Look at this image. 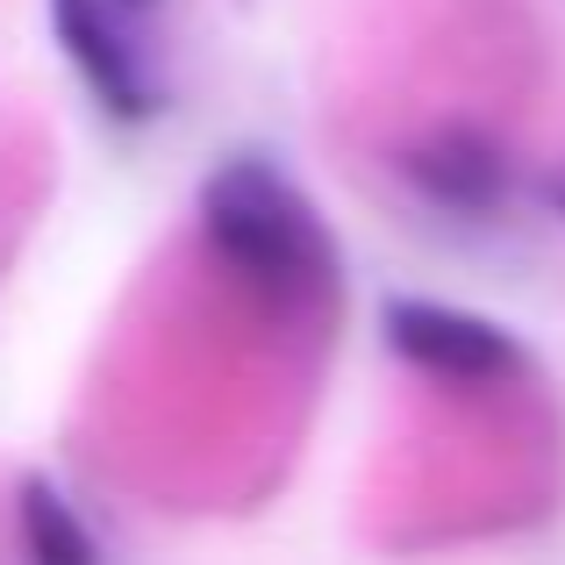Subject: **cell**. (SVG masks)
Returning a JSON list of instances; mask_svg holds the SVG:
<instances>
[{
  "label": "cell",
  "mask_w": 565,
  "mask_h": 565,
  "mask_svg": "<svg viewBox=\"0 0 565 565\" xmlns=\"http://www.w3.org/2000/svg\"><path fill=\"white\" fill-rule=\"evenodd\" d=\"M552 207H558V215H565V180H552Z\"/></svg>",
  "instance_id": "6"
},
{
  "label": "cell",
  "mask_w": 565,
  "mask_h": 565,
  "mask_svg": "<svg viewBox=\"0 0 565 565\" xmlns=\"http://www.w3.org/2000/svg\"><path fill=\"white\" fill-rule=\"evenodd\" d=\"M386 351L437 380H509L523 373V344H515L501 322L472 316V308H444V301H386L380 308Z\"/></svg>",
  "instance_id": "3"
},
{
  "label": "cell",
  "mask_w": 565,
  "mask_h": 565,
  "mask_svg": "<svg viewBox=\"0 0 565 565\" xmlns=\"http://www.w3.org/2000/svg\"><path fill=\"white\" fill-rule=\"evenodd\" d=\"M51 29H57V43H65L72 72L86 79V94L100 100V115H115V122H151L158 79H151V57L137 51V29H129L122 0H51Z\"/></svg>",
  "instance_id": "2"
},
{
  "label": "cell",
  "mask_w": 565,
  "mask_h": 565,
  "mask_svg": "<svg viewBox=\"0 0 565 565\" xmlns=\"http://www.w3.org/2000/svg\"><path fill=\"white\" fill-rule=\"evenodd\" d=\"M14 515H22L29 558H43V565H94V558H100V544L79 530L72 501L57 494L51 480H22V501H14Z\"/></svg>",
  "instance_id": "5"
},
{
  "label": "cell",
  "mask_w": 565,
  "mask_h": 565,
  "mask_svg": "<svg viewBox=\"0 0 565 565\" xmlns=\"http://www.w3.org/2000/svg\"><path fill=\"white\" fill-rule=\"evenodd\" d=\"M122 8H129V14H143V8H158V0H122Z\"/></svg>",
  "instance_id": "7"
},
{
  "label": "cell",
  "mask_w": 565,
  "mask_h": 565,
  "mask_svg": "<svg viewBox=\"0 0 565 565\" xmlns=\"http://www.w3.org/2000/svg\"><path fill=\"white\" fill-rule=\"evenodd\" d=\"M408 180L423 186L429 201L480 215V207H494V193H501V180H509V166H501V151H494L487 137H472V129H437L423 151H408Z\"/></svg>",
  "instance_id": "4"
},
{
  "label": "cell",
  "mask_w": 565,
  "mask_h": 565,
  "mask_svg": "<svg viewBox=\"0 0 565 565\" xmlns=\"http://www.w3.org/2000/svg\"><path fill=\"white\" fill-rule=\"evenodd\" d=\"M201 236L236 287L273 301L279 316H301L337 287V250L322 215L273 158H222L201 180Z\"/></svg>",
  "instance_id": "1"
}]
</instances>
